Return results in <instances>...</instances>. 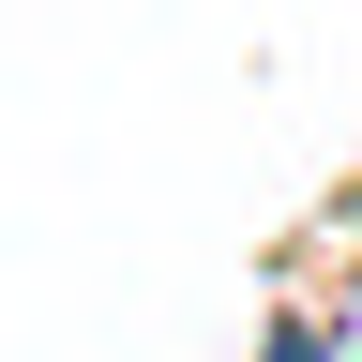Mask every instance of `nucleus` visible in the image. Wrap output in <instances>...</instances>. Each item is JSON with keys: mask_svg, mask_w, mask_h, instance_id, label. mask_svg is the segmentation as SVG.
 Segmentation results:
<instances>
[{"mask_svg": "<svg viewBox=\"0 0 362 362\" xmlns=\"http://www.w3.org/2000/svg\"><path fill=\"white\" fill-rule=\"evenodd\" d=\"M317 332H332V362H362V287H347V317H317Z\"/></svg>", "mask_w": 362, "mask_h": 362, "instance_id": "obj_2", "label": "nucleus"}, {"mask_svg": "<svg viewBox=\"0 0 362 362\" xmlns=\"http://www.w3.org/2000/svg\"><path fill=\"white\" fill-rule=\"evenodd\" d=\"M257 362H332V332H317V317H287V332H272Z\"/></svg>", "mask_w": 362, "mask_h": 362, "instance_id": "obj_1", "label": "nucleus"}, {"mask_svg": "<svg viewBox=\"0 0 362 362\" xmlns=\"http://www.w3.org/2000/svg\"><path fill=\"white\" fill-rule=\"evenodd\" d=\"M332 226H347V242H362V181H347V197H332Z\"/></svg>", "mask_w": 362, "mask_h": 362, "instance_id": "obj_3", "label": "nucleus"}]
</instances>
